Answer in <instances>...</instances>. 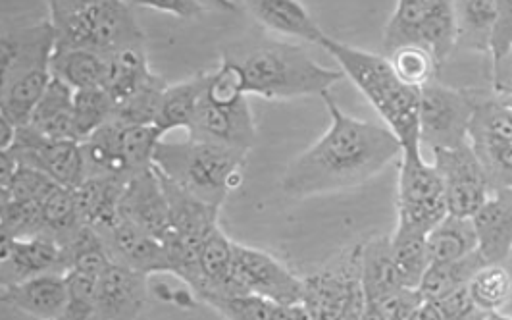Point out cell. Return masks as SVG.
Masks as SVG:
<instances>
[{
	"label": "cell",
	"mask_w": 512,
	"mask_h": 320,
	"mask_svg": "<svg viewBox=\"0 0 512 320\" xmlns=\"http://www.w3.org/2000/svg\"><path fill=\"white\" fill-rule=\"evenodd\" d=\"M18 135V126H14L8 118L0 116V151H8Z\"/></svg>",
	"instance_id": "obj_49"
},
{
	"label": "cell",
	"mask_w": 512,
	"mask_h": 320,
	"mask_svg": "<svg viewBox=\"0 0 512 320\" xmlns=\"http://www.w3.org/2000/svg\"><path fill=\"white\" fill-rule=\"evenodd\" d=\"M135 8H149L154 12H164L168 16L181 20H195L205 16L210 8H235V2H205V0H151V2H133Z\"/></svg>",
	"instance_id": "obj_45"
},
{
	"label": "cell",
	"mask_w": 512,
	"mask_h": 320,
	"mask_svg": "<svg viewBox=\"0 0 512 320\" xmlns=\"http://www.w3.org/2000/svg\"><path fill=\"white\" fill-rule=\"evenodd\" d=\"M478 253L486 265H503L512 251V189L491 187L482 209L472 216Z\"/></svg>",
	"instance_id": "obj_18"
},
{
	"label": "cell",
	"mask_w": 512,
	"mask_h": 320,
	"mask_svg": "<svg viewBox=\"0 0 512 320\" xmlns=\"http://www.w3.org/2000/svg\"><path fill=\"white\" fill-rule=\"evenodd\" d=\"M389 240H391L393 261H395L397 270L401 274L403 286L410 288V290H418L426 270L430 268V255H428L426 238L393 230Z\"/></svg>",
	"instance_id": "obj_37"
},
{
	"label": "cell",
	"mask_w": 512,
	"mask_h": 320,
	"mask_svg": "<svg viewBox=\"0 0 512 320\" xmlns=\"http://www.w3.org/2000/svg\"><path fill=\"white\" fill-rule=\"evenodd\" d=\"M247 81L237 60L226 58L216 72H210L206 101L216 107H233L247 97Z\"/></svg>",
	"instance_id": "obj_40"
},
{
	"label": "cell",
	"mask_w": 512,
	"mask_h": 320,
	"mask_svg": "<svg viewBox=\"0 0 512 320\" xmlns=\"http://www.w3.org/2000/svg\"><path fill=\"white\" fill-rule=\"evenodd\" d=\"M430 265L461 261L478 251V238L472 218L447 214L426 238Z\"/></svg>",
	"instance_id": "obj_28"
},
{
	"label": "cell",
	"mask_w": 512,
	"mask_h": 320,
	"mask_svg": "<svg viewBox=\"0 0 512 320\" xmlns=\"http://www.w3.org/2000/svg\"><path fill=\"white\" fill-rule=\"evenodd\" d=\"M434 166L443 180L449 214L472 218L491 193L486 170L470 143L459 149L434 151Z\"/></svg>",
	"instance_id": "obj_10"
},
{
	"label": "cell",
	"mask_w": 512,
	"mask_h": 320,
	"mask_svg": "<svg viewBox=\"0 0 512 320\" xmlns=\"http://www.w3.org/2000/svg\"><path fill=\"white\" fill-rule=\"evenodd\" d=\"M403 47H420L443 66L457 49L455 2L401 0L384 29L382 49L389 56Z\"/></svg>",
	"instance_id": "obj_6"
},
{
	"label": "cell",
	"mask_w": 512,
	"mask_h": 320,
	"mask_svg": "<svg viewBox=\"0 0 512 320\" xmlns=\"http://www.w3.org/2000/svg\"><path fill=\"white\" fill-rule=\"evenodd\" d=\"M235 8L245 10L255 22L266 27L268 31L289 37L297 41H305L310 45H320L328 37L316 20L308 14L303 2L295 0H247L235 2Z\"/></svg>",
	"instance_id": "obj_19"
},
{
	"label": "cell",
	"mask_w": 512,
	"mask_h": 320,
	"mask_svg": "<svg viewBox=\"0 0 512 320\" xmlns=\"http://www.w3.org/2000/svg\"><path fill=\"white\" fill-rule=\"evenodd\" d=\"M8 151L16 155L22 166L45 174L58 186L77 189L85 182L81 143L77 141H52L26 126L18 128L16 141Z\"/></svg>",
	"instance_id": "obj_11"
},
{
	"label": "cell",
	"mask_w": 512,
	"mask_h": 320,
	"mask_svg": "<svg viewBox=\"0 0 512 320\" xmlns=\"http://www.w3.org/2000/svg\"><path fill=\"white\" fill-rule=\"evenodd\" d=\"M322 49L339 62L345 78L376 108L385 128L397 137L403 153L422 151L420 143V91L405 85L391 70L384 54L355 49L326 37Z\"/></svg>",
	"instance_id": "obj_2"
},
{
	"label": "cell",
	"mask_w": 512,
	"mask_h": 320,
	"mask_svg": "<svg viewBox=\"0 0 512 320\" xmlns=\"http://www.w3.org/2000/svg\"><path fill=\"white\" fill-rule=\"evenodd\" d=\"M445 201L443 180L434 164H428L422 151L403 153L397 178V207H418Z\"/></svg>",
	"instance_id": "obj_26"
},
{
	"label": "cell",
	"mask_w": 512,
	"mask_h": 320,
	"mask_svg": "<svg viewBox=\"0 0 512 320\" xmlns=\"http://www.w3.org/2000/svg\"><path fill=\"white\" fill-rule=\"evenodd\" d=\"M56 51L51 20L20 27H2L0 70L2 81L12 80L33 70H51Z\"/></svg>",
	"instance_id": "obj_12"
},
{
	"label": "cell",
	"mask_w": 512,
	"mask_h": 320,
	"mask_svg": "<svg viewBox=\"0 0 512 320\" xmlns=\"http://www.w3.org/2000/svg\"><path fill=\"white\" fill-rule=\"evenodd\" d=\"M474 305L484 313H503L512 301V274L503 265H484L468 284Z\"/></svg>",
	"instance_id": "obj_34"
},
{
	"label": "cell",
	"mask_w": 512,
	"mask_h": 320,
	"mask_svg": "<svg viewBox=\"0 0 512 320\" xmlns=\"http://www.w3.org/2000/svg\"><path fill=\"white\" fill-rule=\"evenodd\" d=\"M66 274H43L2 288V303L37 320H60L68 305Z\"/></svg>",
	"instance_id": "obj_20"
},
{
	"label": "cell",
	"mask_w": 512,
	"mask_h": 320,
	"mask_svg": "<svg viewBox=\"0 0 512 320\" xmlns=\"http://www.w3.org/2000/svg\"><path fill=\"white\" fill-rule=\"evenodd\" d=\"M114 124V147L131 178L154 168V153L164 135L156 126H120Z\"/></svg>",
	"instance_id": "obj_32"
},
{
	"label": "cell",
	"mask_w": 512,
	"mask_h": 320,
	"mask_svg": "<svg viewBox=\"0 0 512 320\" xmlns=\"http://www.w3.org/2000/svg\"><path fill=\"white\" fill-rule=\"evenodd\" d=\"M168 83L162 76L154 74L139 91L120 101L114 108L112 122L120 126H156L162 95Z\"/></svg>",
	"instance_id": "obj_36"
},
{
	"label": "cell",
	"mask_w": 512,
	"mask_h": 320,
	"mask_svg": "<svg viewBox=\"0 0 512 320\" xmlns=\"http://www.w3.org/2000/svg\"><path fill=\"white\" fill-rule=\"evenodd\" d=\"M233 245L235 241H231L220 226L210 232L199 249L197 282L193 286V294L201 299L235 295L231 284Z\"/></svg>",
	"instance_id": "obj_21"
},
{
	"label": "cell",
	"mask_w": 512,
	"mask_h": 320,
	"mask_svg": "<svg viewBox=\"0 0 512 320\" xmlns=\"http://www.w3.org/2000/svg\"><path fill=\"white\" fill-rule=\"evenodd\" d=\"M51 74L74 91L104 87L108 78V56L93 51L54 53Z\"/></svg>",
	"instance_id": "obj_31"
},
{
	"label": "cell",
	"mask_w": 512,
	"mask_h": 320,
	"mask_svg": "<svg viewBox=\"0 0 512 320\" xmlns=\"http://www.w3.org/2000/svg\"><path fill=\"white\" fill-rule=\"evenodd\" d=\"M2 280L0 286H14L43 274H66L64 251L49 238L10 240L0 236Z\"/></svg>",
	"instance_id": "obj_15"
},
{
	"label": "cell",
	"mask_w": 512,
	"mask_h": 320,
	"mask_svg": "<svg viewBox=\"0 0 512 320\" xmlns=\"http://www.w3.org/2000/svg\"><path fill=\"white\" fill-rule=\"evenodd\" d=\"M41 216V238H49L62 249L74 240L77 232L85 226L77 211L74 189L68 187H52L51 193L41 201Z\"/></svg>",
	"instance_id": "obj_30"
},
{
	"label": "cell",
	"mask_w": 512,
	"mask_h": 320,
	"mask_svg": "<svg viewBox=\"0 0 512 320\" xmlns=\"http://www.w3.org/2000/svg\"><path fill=\"white\" fill-rule=\"evenodd\" d=\"M472 116V89L449 87L437 80L420 89V143L432 151L466 145Z\"/></svg>",
	"instance_id": "obj_8"
},
{
	"label": "cell",
	"mask_w": 512,
	"mask_h": 320,
	"mask_svg": "<svg viewBox=\"0 0 512 320\" xmlns=\"http://www.w3.org/2000/svg\"><path fill=\"white\" fill-rule=\"evenodd\" d=\"M385 58L389 60L395 76L412 89L420 91L424 85L436 80L439 66L434 56L420 47H403Z\"/></svg>",
	"instance_id": "obj_39"
},
{
	"label": "cell",
	"mask_w": 512,
	"mask_h": 320,
	"mask_svg": "<svg viewBox=\"0 0 512 320\" xmlns=\"http://www.w3.org/2000/svg\"><path fill=\"white\" fill-rule=\"evenodd\" d=\"M228 320H274L276 303L258 295H226L203 299Z\"/></svg>",
	"instance_id": "obj_42"
},
{
	"label": "cell",
	"mask_w": 512,
	"mask_h": 320,
	"mask_svg": "<svg viewBox=\"0 0 512 320\" xmlns=\"http://www.w3.org/2000/svg\"><path fill=\"white\" fill-rule=\"evenodd\" d=\"M484 265L486 263H484V259L480 257L478 251L474 255L466 257V259H461V261L430 265L418 290L424 297V301L439 303L441 299L466 288L470 284V280L474 278V274Z\"/></svg>",
	"instance_id": "obj_33"
},
{
	"label": "cell",
	"mask_w": 512,
	"mask_h": 320,
	"mask_svg": "<svg viewBox=\"0 0 512 320\" xmlns=\"http://www.w3.org/2000/svg\"><path fill=\"white\" fill-rule=\"evenodd\" d=\"M511 257H512V251H511Z\"/></svg>",
	"instance_id": "obj_52"
},
{
	"label": "cell",
	"mask_w": 512,
	"mask_h": 320,
	"mask_svg": "<svg viewBox=\"0 0 512 320\" xmlns=\"http://www.w3.org/2000/svg\"><path fill=\"white\" fill-rule=\"evenodd\" d=\"M54 186H58V184H54L51 178H47L45 174L22 166L10 187L2 191V201H37V203H41L51 193Z\"/></svg>",
	"instance_id": "obj_44"
},
{
	"label": "cell",
	"mask_w": 512,
	"mask_h": 320,
	"mask_svg": "<svg viewBox=\"0 0 512 320\" xmlns=\"http://www.w3.org/2000/svg\"><path fill=\"white\" fill-rule=\"evenodd\" d=\"M68 305L60 320H93L95 319V301H97V282L91 276L81 272H68Z\"/></svg>",
	"instance_id": "obj_43"
},
{
	"label": "cell",
	"mask_w": 512,
	"mask_h": 320,
	"mask_svg": "<svg viewBox=\"0 0 512 320\" xmlns=\"http://www.w3.org/2000/svg\"><path fill=\"white\" fill-rule=\"evenodd\" d=\"M512 51V0H497V20L491 39L493 62L505 58Z\"/></svg>",
	"instance_id": "obj_46"
},
{
	"label": "cell",
	"mask_w": 512,
	"mask_h": 320,
	"mask_svg": "<svg viewBox=\"0 0 512 320\" xmlns=\"http://www.w3.org/2000/svg\"><path fill=\"white\" fill-rule=\"evenodd\" d=\"M149 301V276L112 263L97 282L93 320H137Z\"/></svg>",
	"instance_id": "obj_16"
},
{
	"label": "cell",
	"mask_w": 512,
	"mask_h": 320,
	"mask_svg": "<svg viewBox=\"0 0 512 320\" xmlns=\"http://www.w3.org/2000/svg\"><path fill=\"white\" fill-rule=\"evenodd\" d=\"M455 18L457 47L474 53H491L497 0H459L455 2Z\"/></svg>",
	"instance_id": "obj_29"
},
{
	"label": "cell",
	"mask_w": 512,
	"mask_h": 320,
	"mask_svg": "<svg viewBox=\"0 0 512 320\" xmlns=\"http://www.w3.org/2000/svg\"><path fill=\"white\" fill-rule=\"evenodd\" d=\"M51 81V70H33L12 80L2 81L0 116L8 118L18 128H26Z\"/></svg>",
	"instance_id": "obj_27"
},
{
	"label": "cell",
	"mask_w": 512,
	"mask_h": 320,
	"mask_svg": "<svg viewBox=\"0 0 512 320\" xmlns=\"http://www.w3.org/2000/svg\"><path fill=\"white\" fill-rule=\"evenodd\" d=\"M20 168H22V164L12 151H0V189L2 191L10 187L12 180L20 172Z\"/></svg>",
	"instance_id": "obj_47"
},
{
	"label": "cell",
	"mask_w": 512,
	"mask_h": 320,
	"mask_svg": "<svg viewBox=\"0 0 512 320\" xmlns=\"http://www.w3.org/2000/svg\"><path fill=\"white\" fill-rule=\"evenodd\" d=\"M237 62L245 74L247 93L266 101L324 97L345 80L341 70L318 64L303 47L285 41H268Z\"/></svg>",
	"instance_id": "obj_5"
},
{
	"label": "cell",
	"mask_w": 512,
	"mask_h": 320,
	"mask_svg": "<svg viewBox=\"0 0 512 320\" xmlns=\"http://www.w3.org/2000/svg\"><path fill=\"white\" fill-rule=\"evenodd\" d=\"M35 134L52 141H76L74 135V89L52 78L43 99L33 110L27 124Z\"/></svg>",
	"instance_id": "obj_23"
},
{
	"label": "cell",
	"mask_w": 512,
	"mask_h": 320,
	"mask_svg": "<svg viewBox=\"0 0 512 320\" xmlns=\"http://www.w3.org/2000/svg\"><path fill=\"white\" fill-rule=\"evenodd\" d=\"M120 216L164 243L170 230V205L154 168L126 184L120 201Z\"/></svg>",
	"instance_id": "obj_17"
},
{
	"label": "cell",
	"mask_w": 512,
	"mask_h": 320,
	"mask_svg": "<svg viewBox=\"0 0 512 320\" xmlns=\"http://www.w3.org/2000/svg\"><path fill=\"white\" fill-rule=\"evenodd\" d=\"M486 170L491 187L512 189V137L511 139H482L468 141Z\"/></svg>",
	"instance_id": "obj_41"
},
{
	"label": "cell",
	"mask_w": 512,
	"mask_h": 320,
	"mask_svg": "<svg viewBox=\"0 0 512 320\" xmlns=\"http://www.w3.org/2000/svg\"><path fill=\"white\" fill-rule=\"evenodd\" d=\"M49 20L56 51L114 54L145 45L135 4L124 0H52Z\"/></svg>",
	"instance_id": "obj_3"
},
{
	"label": "cell",
	"mask_w": 512,
	"mask_h": 320,
	"mask_svg": "<svg viewBox=\"0 0 512 320\" xmlns=\"http://www.w3.org/2000/svg\"><path fill=\"white\" fill-rule=\"evenodd\" d=\"M126 184L112 178H87L74 189L77 211L85 226L104 232L120 220V201Z\"/></svg>",
	"instance_id": "obj_25"
},
{
	"label": "cell",
	"mask_w": 512,
	"mask_h": 320,
	"mask_svg": "<svg viewBox=\"0 0 512 320\" xmlns=\"http://www.w3.org/2000/svg\"><path fill=\"white\" fill-rule=\"evenodd\" d=\"M99 234L106 243V249L114 263L131 268L139 274H145L149 278L154 274H172L164 243L126 218L120 216V220L112 228Z\"/></svg>",
	"instance_id": "obj_14"
},
{
	"label": "cell",
	"mask_w": 512,
	"mask_h": 320,
	"mask_svg": "<svg viewBox=\"0 0 512 320\" xmlns=\"http://www.w3.org/2000/svg\"><path fill=\"white\" fill-rule=\"evenodd\" d=\"M322 101L330 128L287 166L280 184L291 197L305 199L364 186L403 155L401 143L385 126L349 116L330 93Z\"/></svg>",
	"instance_id": "obj_1"
},
{
	"label": "cell",
	"mask_w": 512,
	"mask_h": 320,
	"mask_svg": "<svg viewBox=\"0 0 512 320\" xmlns=\"http://www.w3.org/2000/svg\"><path fill=\"white\" fill-rule=\"evenodd\" d=\"M274 320H312V317L308 315L303 303H295V305H276Z\"/></svg>",
	"instance_id": "obj_48"
},
{
	"label": "cell",
	"mask_w": 512,
	"mask_h": 320,
	"mask_svg": "<svg viewBox=\"0 0 512 320\" xmlns=\"http://www.w3.org/2000/svg\"><path fill=\"white\" fill-rule=\"evenodd\" d=\"M247 153L214 143L185 139L160 141L154 168L210 207L222 209L233 189L243 182Z\"/></svg>",
	"instance_id": "obj_4"
},
{
	"label": "cell",
	"mask_w": 512,
	"mask_h": 320,
	"mask_svg": "<svg viewBox=\"0 0 512 320\" xmlns=\"http://www.w3.org/2000/svg\"><path fill=\"white\" fill-rule=\"evenodd\" d=\"M43 216L37 201H2L0 203V236L10 240H26L41 236Z\"/></svg>",
	"instance_id": "obj_38"
},
{
	"label": "cell",
	"mask_w": 512,
	"mask_h": 320,
	"mask_svg": "<svg viewBox=\"0 0 512 320\" xmlns=\"http://www.w3.org/2000/svg\"><path fill=\"white\" fill-rule=\"evenodd\" d=\"M474 320H512V317H507L503 313H484V311H480Z\"/></svg>",
	"instance_id": "obj_51"
},
{
	"label": "cell",
	"mask_w": 512,
	"mask_h": 320,
	"mask_svg": "<svg viewBox=\"0 0 512 320\" xmlns=\"http://www.w3.org/2000/svg\"><path fill=\"white\" fill-rule=\"evenodd\" d=\"M116 103L104 87L74 91V135L77 143L87 141L114 118Z\"/></svg>",
	"instance_id": "obj_35"
},
{
	"label": "cell",
	"mask_w": 512,
	"mask_h": 320,
	"mask_svg": "<svg viewBox=\"0 0 512 320\" xmlns=\"http://www.w3.org/2000/svg\"><path fill=\"white\" fill-rule=\"evenodd\" d=\"M312 320H360L364 294L360 286V245L303 278V301Z\"/></svg>",
	"instance_id": "obj_7"
},
{
	"label": "cell",
	"mask_w": 512,
	"mask_h": 320,
	"mask_svg": "<svg viewBox=\"0 0 512 320\" xmlns=\"http://www.w3.org/2000/svg\"><path fill=\"white\" fill-rule=\"evenodd\" d=\"M187 137L249 153L255 145L256 128L247 99L233 107H216L205 95Z\"/></svg>",
	"instance_id": "obj_13"
},
{
	"label": "cell",
	"mask_w": 512,
	"mask_h": 320,
	"mask_svg": "<svg viewBox=\"0 0 512 320\" xmlns=\"http://www.w3.org/2000/svg\"><path fill=\"white\" fill-rule=\"evenodd\" d=\"M407 320H445L439 307L432 301H422Z\"/></svg>",
	"instance_id": "obj_50"
},
{
	"label": "cell",
	"mask_w": 512,
	"mask_h": 320,
	"mask_svg": "<svg viewBox=\"0 0 512 320\" xmlns=\"http://www.w3.org/2000/svg\"><path fill=\"white\" fill-rule=\"evenodd\" d=\"M231 284L235 295H258L276 305L303 301V278L295 276L274 255L249 245H233Z\"/></svg>",
	"instance_id": "obj_9"
},
{
	"label": "cell",
	"mask_w": 512,
	"mask_h": 320,
	"mask_svg": "<svg viewBox=\"0 0 512 320\" xmlns=\"http://www.w3.org/2000/svg\"><path fill=\"white\" fill-rule=\"evenodd\" d=\"M208 78L210 72L195 74L189 80L166 87L156 120V128L160 134L166 135L172 130H185L189 134L199 107L205 99Z\"/></svg>",
	"instance_id": "obj_24"
},
{
	"label": "cell",
	"mask_w": 512,
	"mask_h": 320,
	"mask_svg": "<svg viewBox=\"0 0 512 320\" xmlns=\"http://www.w3.org/2000/svg\"><path fill=\"white\" fill-rule=\"evenodd\" d=\"M360 286L364 303L405 288L393 261L389 236L360 243Z\"/></svg>",
	"instance_id": "obj_22"
}]
</instances>
